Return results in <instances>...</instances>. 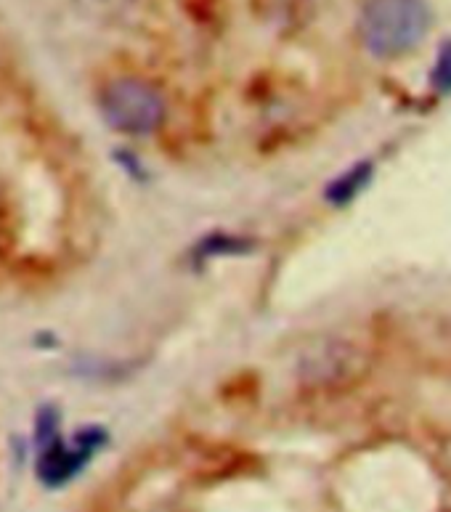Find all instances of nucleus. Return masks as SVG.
Instances as JSON below:
<instances>
[{
  "label": "nucleus",
  "instance_id": "1",
  "mask_svg": "<svg viewBox=\"0 0 451 512\" xmlns=\"http://www.w3.org/2000/svg\"><path fill=\"white\" fill-rule=\"evenodd\" d=\"M359 30L369 54L398 59L414 51L428 35V0H367Z\"/></svg>",
  "mask_w": 451,
  "mask_h": 512
},
{
  "label": "nucleus",
  "instance_id": "2",
  "mask_svg": "<svg viewBox=\"0 0 451 512\" xmlns=\"http://www.w3.org/2000/svg\"><path fill=\"white\" fill-rule=\"evenodd\" d=\"M367 372V353L345 335H322L308 343L298 356V383L314 390L345 388Z\"/></svg>",
  "mask_w": 451,
  "mask_h": 512
},
{
  "label": "nucleus",
  "instance_id": "3",
  "mask_svg": "<svg viewBox=\"0 0 451 512\" xmlns=\"http://www.w3.org/2000/svg\"><path fill=\"white\" fill-rule=\"evenodd\" d=\"M101 115L109 128L128 133V136H146L160 128L165 120V99L146 80L120 77L101 93Z\"/></svg>",
  "mask_w": 451,
  "mask_h": 512
},
{
  "label": "nucleus",
  "instance_id": "4",
  "mask_svg": "<svg viewBox=\"0 0 451 512\" xmlns=\"http://www.w3.org/2000/svg\"><path fill=\"white\" fill-rule=\"evenodd\" d=\"M107 436L104 430L91 428L83 430L72 444H64L62 438L56 436L46 446H40L38 473L40 481L46 486H64L72 481L77 473H83V467L93 459V454L104 446Z\"/></svg>",
  "mask_w": 451,
  "mask_h": 512
},
{
  "label": "nucleus",
  "instance_id": "5",
  "mask_svg": "<svg viewBox=\"0 0 451 512\" xmlns=\"http://www.w3.org/2000/svg\"><path fill=\"white\" fill-rule=\"evenodd\" d=\"M369 181H372V162H359V165L340 173L327 186V199L332 205H348V202L359 197L361 189H367Z\"/></svg>",
  "mask_w": 451,
  "mask_h": 512
},
{
  "label": "nucleus",
  "instance_id": "6",
  "mask_svg": "<svg viewBox=\"0 0 451 512\" xmlns=\"http://www.w3.org/2000/svg\"><path fill=\"white\" fill-rule=\"evenodd\" d=\"M430 83H433V88H436L438 93H444V96H449L451 93V40H446L444 46L438 48Z\"/></svg>",
  "mask_w": 451,
  "mask_h": 512
}]
</instances>
